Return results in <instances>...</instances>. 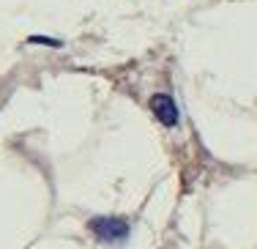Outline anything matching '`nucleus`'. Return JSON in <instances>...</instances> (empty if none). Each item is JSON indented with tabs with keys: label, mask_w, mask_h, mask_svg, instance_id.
<instances>
[{
	"label": "nucleus",
	"mask_w": 257,
	"mask_h": 249,
	"mask_svg": "<svg viewBox=\"0 0 257 249\" xmlns=\"http://www.w3.org/2000/svg\"><path fill=\"white\" fill-rule=\"evenodd\" d=\"M151 110H154V115L162 120L164 126H175V123H178V107H175L173 96L156 93L154 99H151Z\"/></svg>",
	"instance_id": "f03ea898"
},
{
	"label": "nucleus",
	"mask_w": 257,
	"mask_h": 249,
	"mask_svg": "<svg viewBox=\"0 0 257 249\" xmlns=\"http://www.w3.org/2000/svg\"><path fill=\"white\" fill-rule=\"evenodd\" d=\"M88 230L101 241V244H123L128 238V222L118 219V216H96V219L88 222Z\"/></svg>",
	"instance_id": "f257e3e1"
}]
</instances>
